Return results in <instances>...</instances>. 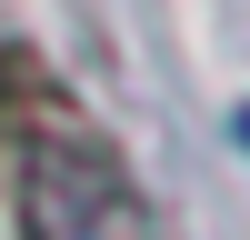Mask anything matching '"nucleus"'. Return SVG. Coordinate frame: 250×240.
Segmentation results:
<instances>
[{
	"label": "nucleus",
	"instance_id": "nucleus-2",
	"mask_svg": "<svg viewBox=\"0 0 250 240\" xmlns=\"http://www.w3.org/2000/svg\"><path fill=\"white\" fill-rule=\"evenodd\" d=\"M240 130H250V110H240Z\"/></svg>",
	"mask_w": 250,
	"mask_h": 240
},
{
	"label": "nucleus",
	"instance_id": "nucleus-1",
	"mask_svg": "<svg viewBox=\"0 0 250 240\" xmlns=\"http://www.w3.org/2000/svg\"><path fill=\"white\" fill-rule=\"evenodd\" d=\"M30 190H40V240H150L140 200L110 180V160L70 150V140L30 160Z\"/></svg>",
	"mask_w": 250,
	"mask_h": 240
}]
</instances>
